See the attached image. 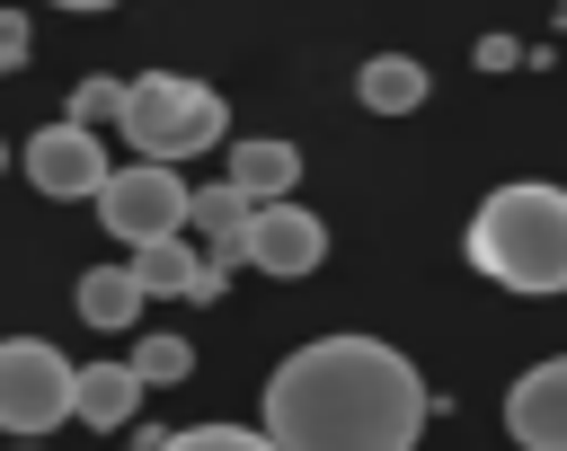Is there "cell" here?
<instances>
[{"mask_svg": "<svg viewBox=\"0 0 567 451\" xmlns=\"http://www.w3.org/2000/svg\"><path fill=\"white\" fill-rule=\"evenodd\" d=\"M558 9H567V0H558Z\"/></svg>", "mask_w": 567, "mask_h": 451, "instance_id": "603a6c76", "label": "cell"}, {"mask_svg": "<svg viewBox=\"0 0 567 451\" xmlns=\"http://www.w3.org/2000/svg\"><path fill=\"white\" fill-rule=\"evenodd\" d=\"M168 451H275V433L266 424H186V433H168Z\"/></svg>", "mask_w": 567, "mask_h": 451, "instance_id": "e0dca14e", "label": "cell"}, {"mask_svg": "<svg viewBox=\"0 0 567 451\" xmlns=\"http://www.w3.org/2000/svg\"><path fill=\"white\" fill-rule=\"evenodd\" d=\"M18 168H27V186L35 195H53V203H97L106 195V177H115V159L97 150V133L89 124H44L27 150H18Z\"/></svg>", "mask_w": 567, "mask_h": 451, "instance_id": "8992f818", "label": "cell"}, {"mask_svg": "<svg viewBox=\"0 0 567 451\" xmlns=\"http://www.w3.org/2000/svg\"><path fill=\"white\" fill-rule=\"evenodd\" d=\"M248 203H292V177H301V150L292 141H275V133H248V141H230V168H221Z\"/></svg>", "mask_w": 567, "mask_h": 451, "instance_id": "8fae6325", "label": "cell"}, {"mask_svg": "<svg viewBox=\"0 0 567 451\" xmlns=\"http://www.w3.org/2000/svg\"><path fill=\"white\" fill-rule=\"evenodd\" d=\"M248 265L275 274V283H301L328 265V221L310 203H257V230H248Z\"/></svg>", "mask_w": 567, "mask_h": 451, "instance_id": "52a82bcc", "label": "cell"}, {"mask_svg": "<svg viewBox=\"0 0 567 451\" xmlns=\"http://www.w3.org/2000/svg\"><path fill=\"white\" fill-rule=\"evenodd\" d=\"M97 221H106V239H124V248H142V239H186V221H195V186H186L168 159H133V168L106 177Z\"/></svg>", "mask_w": 567, "mask_h": 451, "instance_id": "5b68a950", "label": "cell"}, {"mask_svg": "<svg viewBox=\"0 0 567 451\" xmlns=\"http://www.w3.org/2000/svg\"><path fill=\"white\" fill-rule=\"evenodd\" d=\"M80 398V363H62L44 336H0V433H53Z\"/></svg>", "mask_w": 567, "mask_h": 451, "instance_id": "277c9868", "label": "cell"}, {"mask_svg": "<svg viewBox=\"0 0 567 451\" xmlns=\"http://www.w3.org/2000/svg\"><path fill=\"white\" fill-rule=\"evenodd\" d=\"M186 230H195V248H204V256L230 274V265H248V230H257V203H248L230 177H213V186H195V221H186Z\"/></svg>", "mask_w": 567, "mask_h": 451, "instance_id": "30bf717a", "label": "cell"}, {"mask_svg": "<svg viewBox=\"0 0 567 451\" xmlns=\"http://www.w3.org/2000/svg\"><path fill=\"white\" fill-rule=\"evenodd\" d=\"M434 398L390 336H310L266 371L275 451H416Z\"/></svg>", "mask_w": 567, "mask_h": 451, "instance_id": "6da1fadb", "label": "cell"}, {"mask_svg": "<svg viewBox=\"0 0 567 451\" xmlns=\"http://www.w3.org/2000/svg\"><path fill=\"white\" fill-rule=\"evenodd\" d=\"M142 301H151V283L133 274V256H124V265H89V274H80V318H89V327H106V336H115V327H142Z\"/></svg>", "mask_w": 567, "mask_h": 451, "instance_id": "5bb4252c", "label": "cell"}, {"mask_svg": "<svg viewBox=\"0 0 567 451\" xmlns=\"http://www.w3.org/2000/svg\"><path fill=\"white\" fill-rule=\"evenodd\" d=\"M0 168H9V141H0Z\"/></svg>", "mask_w": 567, "mask_h": 451, "instance_id": "7402d4cb", "label": "cell"}, {"mask_svg": "<svg viewBox=\"0 0 567 451\" xmlns=\"http://www.w3.org/2000/svg\"><path fill=\"white\" fill-rule=\"evenodd\" d=\"M124 97H133V80H115V71H89L80 88H71V124H124Z\"/></svg>", "mask_w": 567, "mask_h": 451, "instance_id": "9a60e30c", "label": "cell"}, {"mask_svg": "<svg viewBox=\"0 0 567 451\" xmlns=\"http://www.w3.org/2000/svg\"><path fill=\"white\" fill-rule=\"evenodd\" d=\"M124 363H133L151 389H168V380H186V371H195V345H186V336H142Z\"/></svg>", "mask_w": 567, "mask_h": 451, "instance_id": "2e32d148", "label": "cell"}, {"mask_svg": "<svg viewBox=\"0 0 567 451\" xmlns=\"http://www.w3.org/2000/svg\"><path fill=\"white\" fill-rule=\"evenodd\" d=\"M505 433L523 451H567V354L532 363L514 389H505Z\"/></svg>", "mask_w": 567, "mask_h": 451, "instance_id": "ba28073f", "label": "cell"}, {"mask_svg": "<svg viewBox=\"0 0 567 451\" xmlns=\"http://www.w3.org/2000/svg\"><path fill=\"white\" fill-rule=\"evenodd\" d=\"M354 97H363L372 115H416V106L434 97V71H425L416 53H372V62L354 71Z\"/></svg>", "mask_w": 567, "mask_h": 451, "instance_id": "4fadbf2b", "label": "cell"}, {"mask_svg": "<svg viewBox=\"0 0 567 451\" xmlns=\"http://www.w3.org/2000/svg\"><path fill=\"white\" fill-rule=\"evenodd\" d=\"M461 256H470L487 283L523 292V301L567 292V186H540V177L496 186V195L470 212Z\"/></svg>", "mask_w": 567, "mask_h": 451, "instance_id": "7a4b0ae2", "label": "cell"}, {"mask_svg": "<svg viewBox=\"0 0 567 451\" xmlns=\"http://www.w3.org/2000/svg\"><path fill=\"white\" fill-rule=\"evenodd\" d=\"M133 274L151 283V301H221V283H230L195 239H142L133 248Z\"/></svg>", "mask_w": 567, "mask_h": 451, "instance_id": "9c48e42d", "label": "cell"}, {"mask_svg": "<svg viewBox=\"0 0 567 451\" xmlns=\"http://www.w3.org/2000/svg\"><path fill=\"white\" fill-rule=\"evenodd\" d=\"M53 9H80V18H97V9H115V0H53Z\"/></svg>", "mask_w": 567, "mask_h": 451, "instance_id": "ffe728a7", "label": "cell"}, {"mask_svg": "<svg viewBox=\"0 0 567 451\" xmlns=\"http://www.w3.org/2000/svg\"><path fill=\"white\" fill-rule=\"evenodd\" d=\"M470 62H478V71H514V62H532V53H523L514 35H478V44H470Z\"/></svg>", "mask_w": 567, "mask_h": 451, "instance_id": "d6986e66", "label": "cell"}, {"mask_svg": "<svg viewBox=\"0 0 567 451\" xmlns=\"http://www.w3.org/2000/svg\"><path fill=\"white\" fill-rule=\"evenodd\" d=\"M142 371L133 363H80V398H71V416L89 424V433H124L133 424V407H142Z\"/></svg>", "mask_w": 567, "mask_h": 451, "instance_id": "7c38bea8", "label": "cell"}, {"mask_svg": "<svg viewBox=\"0 0 567 451\" xmlns=\"http://www.w3.org/2000/svg\"><path fill=\"white\" fill-rule=\"evenodd\" d=\"M124 141H133V159H168V168L204 159L213 141H230V97L186 71H142L124 97Z\"/></svg>", "mask_w": 567, "mask_h": 451, "instance_id": "3957f363", "label": "cell"}, {"mask_svg": "<svg viewBox=\"0 0 567 451\" xmlns=\"http://www.w3.org/2000/svg\"><path fill=\"white\" fill-rule=\"evenodd\" d=\"M133 451H168V433H159V424H151V433H142V442H133Z\"/></svg>", "mask_w": 567, "mask_h": 451, "instance_id": "44dd1931", "label": "cell"}, {"mask_svg": "<svg viewBox=\"0 0 567 451\" xmlns=\"http://www.w3.org/2000/svg\"><path fill=\"white\" fill-rule=\"evenodd\" d=\"M27 53H35L27 18H18V9H0V71H27Z\"/></svg>", "mask_w": 567, "mask_h": 451, "instance_id": "ac0fdd59", "label": "cell"}]
</instances>
